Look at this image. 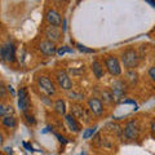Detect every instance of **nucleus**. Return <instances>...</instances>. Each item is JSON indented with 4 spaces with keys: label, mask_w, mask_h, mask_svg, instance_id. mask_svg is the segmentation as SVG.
Instances as JSON below:
<instances>
[{
    "label": "nucleus",
    "mask_w": 155,
    "mask_h": 155,
    "mask_svg": "<svg viewBox=\"0 0 155 155\" xmlns=\"http://www.w3.org/2000/svg\"><path fill=\"white\" fill-rule=\"evenodd\" d=\"M122 62H123L124 67H127L128 70H132L134 67H137L138 62H140V57L134 49L129 48V49H125L122 53Z\"/></svg>",
    "instance_id": "1"
},
{
    "label": "nucleus",
    "mask_w": 155,
    "mask_h": 155,
    "mask_svg": "<svg viewBox=\"0 0 155 155\" xmlns=\"http://www.w3.org/2000/svg\"><path fill=\"white\" fill-rule=\"evenodd\" d=\"M0 57H2L3 62H13L16 58V47H14L13 41L8 40L3 44L2 49H0Z\"/></svg>",
    "instance_id": "2"
},
{
    "label": "nucleus",
    "mask_w": 155,
    "mask_h": 155,
    "mask_svg": "<svg viewBox=\"0 0 155 155\" xmlns=\"http://www.w3.org/2000/svg\"><path fill=\"white\" fill-rule=\"evenodd\" d=\"M140 130H141V128H140L138 122L132 119L125 124V127L123 129V134L127 140H137L138 134H140Z\"/></svg>",
    "instance_id": "3"
},
{
    "label": "nucleus",
    "mask_w": 155,
    "mask_h": 155,
    "mask_svg": "<svg viewBox=\"0 0 155 155\" xmlns=\"http://www.w3.org/2000/svg\"><path fill=\"white\" fill-rule=\"evenodd\" d=\"M105 67L106 70L113 76H118L122 74V67H120V62L115 56H109L105 60Z\"/></svg>",
    "instance_id": "4"
},
{
    "label": "nucleus",
    "mask_w": 155,
    "mask_h": 155,
    "mask_svg": "<svg viewBox=\"0 0 155 155\" xmlns=\"http://www.w3.org/2000/svg\"><path fill=\"white\" fill-rule=\"evenodd\" d=\"M31 106V101H30V94L26 88H19L18 91V107L22 113H27L28 109Z\"/></svg>",
    "instance_id": "5"
},
{
    "label": "nucleus",
    "mask_w": 155,
    "mask_h": 155,
    "mask_svg": "<svg viewBox=\"0 0 155 155\" xmlns=\"http://www.w3.org/2000/svg\"><path fill=\"white\" fill-rule=\"evenodd\" d=\"M38 85L47 96H53L56 93L54 84H53L49 80V78H47V76H39L38 78Z\"/></svg>",
    "instance_id": "6"
},
{
    "label": "nucleus",
    "mask_w": 155,
    "mask_h": 155,
    "mask_svg": "<svg viewBox=\"0 0 155 155\" xmlns=\"http://www.w3.org/2000/svg\"><path fill=\"white\" fill-rule=\"evenodd\" d=\"M111 94L114 97V101L115 102H120L122 98L125 96V87H124V83L123 81H119L116 80L111 84Z\"/></svg>",
    "instance_id": "7"
},
{
    "label": "nucleus",
    "mask_w": 155,
    "mask_h": 155,
    "mask_svg": "<svg viewBox=\"0 0 155 155\" xmlns=\"http://www.w3.org/2000/svg\"><path fill=\"white\" fill-rule=\"evenodd\" d=\"M56 79L57 83L60 85V88L65 89V91H70L72 88V81L70 79V76L67 75V72L64 70H58L56 74Z\"/></svg>",
    "instance_id": "8"
},
{
    "label": "nucleus",
    "mask_w": 155,
    "mask_h": 155,
    "mask_svg": "<svg viewBox=\"0 0 155 155\" xmlns=\"http://www.w3.org/2000/svg\"><path fill=\"white\" fill-rule=\"evenodd\" d=\"M88 107H89V111L93 115H102L104 114V105H102V101L96 98V97H92V98L88 100Z\"/></svg>",
    "instance_id": "9"
},
{
    "label": "nucleus",
    "mask_w": 155,
    "mask_h": 155,
    "mask_svg": "<svg viewBox=\"0 0 155 155\" xmlns=\"http://www.w3.org/2000/svg\"><path fill=\"white\" fill-rule=\"evenodd\" d=\"M39 49H40V52L44 56H53L57 52L54 41H52V40H43L40 43V45H39Z\"/></svg>",
    "instance_id": "10"
},
{
    "label": "nucleus",
    "mask_w": 155,
    "mask_h": 155,
    "mask_svg": "<svg viewBox=\"0 0 155 155\" xmlns=\"http://www.w3.org/2000/svg\"><path fill=\"white\" fill-rule=\"evenodd\" d=\"M47 21L48 23H49L51 26H61V23H62V18L60 16V13H58L57 11H54V9H49V11L47 12Z\"/></svg>",
    "instance_id": "11"
},
{
    "label": "nucleus",
    "mask_w": 155,
    "mask_h": 155,
    "mask_svg": "<svg viewBox=\"0 0 155 155\" xmlns=\"http://www.w3.org/2000/svg\"><path fill=\"white\" fill-rule=\"evenodd\" d=\"M45 36L48 38V40H52V41L56 43L58 40H61L62 34H61V30L57 26H48L45 28Z\"/></svg>",
    "instance_id": "12"
},
{
    "label": "nucleus",
    "mask_w": 155,
    "mask_h": 155,
    "mask_svg": "<svg viewBox=\"0 0 155 155\" xmlns=\"http://www.w3.org/2000/svg\"><path fill=\"white\" fill-rule=\"evenodd\" d=\"M71 114L75 116V118H79V119H81L83 120V118H84V120L85 122H89V116H88V114H87V111L84 110V107L83 106H80V105H76V104H72L71 105Z\"/></svg>",
    "instance_id": "13"
},
{
    "label": "nucleus",
    "mask_w": 155,
    "mask_h": 155,
    "mask_svg": "<svg viewBox=\"0 0 155 155\" xmlns=\"http://www.w3.org/2000/svg\"><path fill=\"white\" fill-rule=\"evenodd\" d=\"M65 122H66L67 127H69L70 130H72V132H75V133L80 132V124L78 123L76 118L72 114H66L65 115Z\"/></svg>",
    "instance_id": "14"
},
{
    "label": "nucleus",
    "mask_w": 155,
    "mask_h": 155,
    "mask_svg": "<svg viewBox=\"0 0 155 155\" xmlns=\"http://www.w3.org/2000/svg\"><path fill=\"white\" fill-rule=\"evenodd\" d=\"M92 71H93L94 76L97 78V79H101V78L104 76L105 71H104V67L102 65H101L100 61H93L92 62Z\"/></svg>",
    "instance_id": "15"
},
{
    "label": "nucleus",
    "mask_w": 155,
    "mask_h": 155,
    "mask_svg": "<svg viewBox=\"0 0 155 155\" xmlns=\"http://www.w3.org/2000/svg\"><path fill=\"white\" fill-rule=\"evenodd\" d=\"M2 123H3L4 127H7V128H16V125H17V119L14 118L13 115L3 116Z\"/></svg>",
    "instance_id": "16"
},
{
    "label": "nucleus",
    "mask_w": 155,
    "mask_h": 155,
    "mask_svg": "<svg viewBox=\"0 0 155 155\" xmlns=\"http://www.w3.org/2000/svg\"><path fill=\"white\" fill-rule=\"evenodd\" d=\"M14 113V109L12 105H8V104H2L0 105V115L2 116H9V115H13Z\"/></svg>",
    "instance_id": "17"
},
{
    "label": "nucleus",
    "mask_w": 155,
    "mask_h": 155,
    "mask_svg": "<svg viewBox=\"0 0 155 155\" xmlns=\"http://www.w3.org/2000/svg\"><path fill=\"white\" fill-rule=\"evenodd\" d=\"M54 111L60 115H65L66 114V105L62 100H57L54 102Z\"/></svg>",
    "instance_id": "18"
},
{
    "label": "nucleus",
    "mask_w": 155,
    "mask_h": 155,
    "mask_svg": "<svg viewBox=\"0 0 155 155\" xmlns=\"http://www.w3.org/2000/svg\"><path fill=\"white\" fill-rule=\"evenodd\" d=\"M96 129H97V125H93V127L87 128V129L84 130V133H83V138H84V140H88V138H91V137H93Z\"/></svg>",
    "instance_id": "19"
},
{
    "label": "nucleus",
    "mask_w": 155,
    "mask_h": 155,
    "mask_svg": "<svg viewBox=\"0 0 155 155\" xmlns=\"http://www.w3.org/2000/svg\"><path fill=\"white\" fill-rule=\"evenodd\" d=\"M23 118H25L26 123L28 125H35L36 124V120H35V116L34 115H30L28 113H23Z\"/></svg>",
    "instance_id": "20"
},
{
    "label": "nucleus",
    "mask_w": 155,
    "mask_h": 155,
    "mask_svg": "<svg viewBox=\"0 0 155 155\" xmlns=\"http://www.w3.org/2000/svg\"><path fill=\"white\" fill-rule=\"evenodd\" d=\"M128 76H129L130 84H134L136 81H137V72H136V71H129L128 72Z\"/></svg>",
    "instance_id": "21"
},
{
    "label": "nucleus",
    "mask_w": 155,
    "mask_h": 155,
    "mask_svg": "<svg viewBox=\"0 0 155 155\" xmlns=\"http://www.w3.org/2000/svg\"><path fill=\"white\" fill-rule=\"evenodd\" d=\"M66 52H70V53H72V49H70V48L67 47V45H65V47H62V48H60V49L57 51V54H58V56H64Z\"/></svg>",
    "instance_id": "22"
},
{
    "label": "nucleus",
    "mask_w": 155,
    "mask_h": 155,
    "mask_svg": "<svg viewBox=\"0 0 155 155\" xmlns=\"http://www.w3.org/2000/svg\"><path fill=\"white\" fill-rule=\"evenodd\" d=\"M78 47V49H79L80 52H84V53H94V49H91V48H87L84 45H81V44H76Z\"/></svg>",
    "instance_id": "23"
},
{
    "label": "nucleus",
    "mask_w": 155,
    "mask_h": 155,
    "mask_svg": "<svg viewBox=\"0 0 155 155\" xmlns=\"http://www.w3.org/2000/svg\"><path fill=\"white\" fill-rule=\"evenodd\" d=\"M69 96L71 97V98H72V97H74V100H78V101H81V100H83V98H84V96H83V94L75 93V92H72V93H71V92H70V93H69Z\"/></svg>",
    "instance_id": "24"
},
{
    "label": "nucleus",
    "mask_w": 155,
    "mask_h": 155,
    "mask_svg": "<svg viewBox=\"0 0 155 155\" xmlns=\"http://www.w3.org/2000/svg\"><path fill=\"white\" fill-rule=\"evenodd\" d=\"M7 89H8V88H5V84H4L3 81H2V83H0V91H2V97H3V98H5Z\"/></svg>",
    "instance_id": "25"
},
{
    "label": "nucleus",
    "mask_w": 155,
    "mask_h": 155,
    "mask_svg": "<svg viewBox=\"0 0 155 155\" xmlns=\"http://www.w3.org/2000/svg\"><path fill=\"white\" fill-rule=\"evenodd\" d=\"M149 76L151 78L153 81H155V66H151L149 69Z\"/></svg>",
    "instance_id": "26"
},
{
    "label": "nucleus",
    "mask_w": 155,
    "mask_h": 155,
    "mask_svg": "<svg viewBox=\"0 0 155 155\" xmlns=\"http://www.w3.org/2000/svg\"><path fill=\"white\" fill-rule=\"evenodd\" d=\"M23 147H25L26 150H28V151H34V147L31 146L30 143H27V142H23Z\"/></svg>",
    "instance_id": "27"
},
{
    "label": "nucleus",
    "mask_w": 155,
    "mask_h": 155,
    "mask_svg": "<svg viewBox=\"0 0 155 155\" xmlns=\"http://www.w3.org/2000/svg\"><path fill=\"white\" fill-rule=\"evenodd\" d=\"M7 88H8V92L11 93L13 97H16V92H14V89H13V87L12 85H7Z\"/></svg>",
    "instance_id": "28"
},
{
    "label": "nucleus",
    "mask_w": 155,
    "mask_h": 155,
    "mask_svg": "<svg viewBox=\"0 0 155 155\" xmlns=\"http://www.w3.org/2000/svg\"><path fill=\"white\" fill-rule=\"evenodd\" d=\"M4 150H5V153H7L8 155H13V151H12V147H5V149H4Z\"/></svg>",
    "instance_id": "29"
},
{
    "label": "nucleus",
    "mask_w": 155,
    "mask_h": 155,
    "mask_svg": "<svg viewBox=\"0 0 155 155\" xmlns=\"http://www.w3.org/2000/svg\"><path fill=\"white\" fill-rule=\"evenodd\" d=\"M56 136H57V138H58V140H60V141H61V142H64V143H66V140H65V137H61V136H60V134H56Z\"/></svg>",
    "instance_id": "30"
},
{
    "label": "nucleus",
    "mask_w": 155,
    "mask_h": 155,
    "mask_svg": "<svg viewBox=\"0 0 155 155\" xmlns=\"http://www.w3.org/2000/svg\"><path fill=\"white\" fill-rule=\"evenodd\" d=\"M145 2H147V3L150 4V5L155 8V0H145Z\"/></svg>",
    "instance_id": "31"
},
{
    "label": "nucleus",
    "mask_w": 155,
    "mask_h": 155,
    "mask_svg": "<svg viewBox=\"0 0 155 155\" xmlns=\"http://www.w3.org/2000/svg\"><path fill=\"white\" fill-rule=\"evenodd\" d=\"M151 132L155 134V120H153V122H151Z\"/></svg>",
    "instance_id": "32"
},
{
    "label": "nucleus",
    "mask_w": 155,
    "mask_h": 155,
    "mask_svg": "<svg viewBox=\"0 0 155 155\" xmlns=\"http://www.w3.org/2000/svg\"><path fill=\"white\" fill-rule=\"evenodd\" d=\"M61 2H66V0H61Z\"/></svg>",
    "instance_id": "33"
}]
</instances>
